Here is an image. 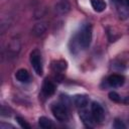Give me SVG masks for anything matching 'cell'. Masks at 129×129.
Returning a JSON list of instances; mask_svg holds the SVG:
<instances>
[{
    "label": "cell",
    "instance_id": "1",
    "mask_svg": "<svg viewBox=\"0 0 129 129\" xmlns=\"http://www.w3.org/2000/svg\"><path fill=\"white\" fill-rule=\"evenodd\" d=\"M92 36H93V28H92V25L91 24H85L80 32L78 33V36H77V40H78V44L83 47L84 49L89 47L90 44H91V41H92Z\"/></svg>",
    "mask_w": 129,
    "mask_h": 129
},
{
    "label": "cell",
    "instance_id": "2",
    "mask_svg": "<svg viewBox=\"0 0 129 129\" xmlns=\"http://www.w3.org/2000/svg\"><path fill=\"white\" fill-rule=\"evenodd\" d=\"M30 63L32 66L34 72L38 76H41L43 74V64H42L41 53L37 49H34L30 53Z\"/></svg>",
    "mask_w": 129,
    "mask_h": 129
},
{
    "label": "cell",
    "instance_id": "3",
    "mask_svg": "<svg viewBox=\"0 0 129 129\" xmlns=\"http://www.w3.org/2000/svg\"><path fill=\"white\" fill-rule=\"evenodd\" d=\"M51 112H52L54 118L60 122L67 121L69 118V113H68L67 107L63 104H53L51 106Z\"/></svg>",
    "mask_w": 129,
    "mask_h": 129
},
{
    "label": "cell",
    "instance_id": "4",
    "mask_svg": "<svg viewBox=\"0 0 129 129\" xmlns=\"http://www.w3.org/2000/svg\"><path fill=\"white\" fill-rule=\"evenodd\" d=\"M91 112H92V115L95 119L96 122H99L101 123L104 118H105V111L103 109V107L97 103V102H93L92 105H91Z\"/></svg>",
    "mask_w": 129,
    "mask_h": 129
},
{
    "label": "cell",
    "instance_id": "5",
    "mask_svg": "<svg viewBox=\"0 0 129 129\" xmlns=\"http://www.w3.org/2000/svg\"><path fill=\"white\" fill-rule=\"evenodd\" d=\"M107 83L112 88H118V87L123 86V84L125 83V78L122 75L113 74V75L109 76V78L107 79Z\"/></svg>",
    "mask_w": 129,
    "mask_h": 129
},
{
    "label": "cell",
    "instance_id": "6",
    "mask_svg": "<svg viewBox=\"0 0 129 129\" xmlns=\"http://www.w3.org/2000/svg\"><path fill=\"white\" fill-rule=\"evenodd\" d=\"M80 117H81L83 123L87 127H93L94 126V122H96L94 117H93V115H92V112H89L85 108L80 110Z\"/></svg>",
    "mask_w": 129,
    "mask_h": 129
},
{
    "label": "cell",
    "instance_id": "7",
    "mask_svg": "<svg viewBox=\"0 0 129 129\" xmlns=\"http://www.w3.org/2000/svg\"><path fill=\"white\" fill-rule=\"evenodd\" d=\"M55 92V86L54 84L49 80H44L42 84V94L46 97H49L53 95Z\"/></svg>",
    "mask_w": 129,
    "mask_h": 129
},
{
    "label": "cell",
    "instance_id": "8",
    "mask_svg": "<svg viewBox=\"0 0 129 129\" xmlns=\"http://www.w3.org/2000/svg\"><path fill=\"white\" fill-rule=\"evenodd\" d=\"M15 78L20 83H29L30 82V75L25 69H19L15 73Z\"/></svg>",
    "mask_w": 129,
    "mask_h": 129
},
{
    "label": "cell",
    "instance_id": "9",
    "mask_svg": "<svg viewBox=\"0 0 129 129\" xmlns=\"http://www.w3.org/2000/svg\"><path fill=\"white\" fill-rule=\"evenodd\" d=\"M74 102L78 108L83 109V108H86L87 105L89 104V98L86 95H77L74 99Z\"/></svg>",
    "mask_w": 129,
    "mask_h": 129
},
{
    "label": "cell",
    "instance_id": "10",
    "mask_svg": "<svg viewBox=\"0 0 129 129\" xmlns=\"http://www.w3.org/2000/svg\"><path fill=\"white\" fill-rule=\"evenodd\" d=\"M46 29H47V25L45 22H38L34 24V26L32 27V33L36 36H40L46 31Z\"/></svg>",
    "mask_w": 129,
    "mask_h": 129
},
{
    "label": "cell",
    "instance_id": "11",
    "mask_svg": "<svg viewBox=\"0 0 129 129\" xmlns=\"http://www.w3.org/2000/svg\"><path fill=\"white\" fill-rule=\"evenodd\" d=\"M90 2L96 12H103L107 7L105 0H90Z\"/></svg>",
    "mask_w": 129,
    "mask_h": 129
},
{
    "label": "cell",
    "instance_id": "12",
    "mask_svg": "<svg viewBox=\"0 0 129 129\" xmlns=\"http://www.w3.org/2000/svg\"><path fill=\"white\" fill-rule=\"evenodd\" d=\"M55 11L59 14H66L70 11V4L67 1H61L55 5Z\"/></svg>",
    "mask_w": 129,
    "mask_h": 129
},
{
    "label": "cell",
    "instance_id": "13",
    "mask_svg": "<svg viewBox=\"0 0 129 129\" xmlns=\"http://www.w3.org/2000/svg\"><path fill=\"white\" fill-rule=\"evenodd\" d=\"M51 67L54 70V72H62L67 69V61L63 59L54 60V61H52Z\"/></svg>",
    "mask_w": 129,
    "mask_h": 129
},
{
    "label": "cell",
    "instance_id": "14",
    "mask_svg": "<svg viewBox=\"0 0 129 129\" xmlns=\"http://www.w3.org/2000/svg\"><path fill=\"white\" fill-rule=\"evenodd\" d=\"M38 124L41 128L43 129H49L52 127V122L50 119H48L47 117H44V116H41L38 118Z\"/></svg>",
    "mask_w": 129,
    "mask_h": 129
},
{
    "label": "cell",
    "instance_id": "15",
    "mask_svg": "<svg viewBox=\"0 0 129 129\" xmlns=\"http://www.w3.org/2000/svg\"><path fill=\"white\" fill-rule=\"evenodd\" d=\"M20 49V43H19V40L18 39H12V41L9 43V46H8V50L10 52H12L13 54L17 53Z\"/></svg>",
    "mask_w": 129,
    "mask_h": 129
},
{
    "label": "cell",
    "instance_id": "16",
    "mask_svg": "<svg viewBox=\"0 0 129 129\" xmlns=\"http://www.w3.org/2000/svg\"><path fill=\"white\" fill-rule=\"evenodd\" d=\"M108 96H109V99L115 103H121L122 102V97L116 92H110Z\"/></svg>",
    "mask_w": 129,
    "mask_h": 129
},
{
    "label": "cell",
    "instance_id": "17",
    "mask_svg": "<svg viewBox=\"0 0 129 129\" xmlns=\"http://www.w3.org/2000/svg\"><path fill=\"white\" fill-rule=\"evenodd\" d=\"M16 121H17V123L20 125V127H22V128H24V129H30V125L23 119V118H21V117H16Z\"/></svg>",
    "mask_w": 129,
    "mask_h": 129
},
{
    "label": "cell",
    "instance_id": "18",
    "mask_svg": "<svg viewBox=\"0 0 129 129\" xmlns=\"http://www.w3.org/2000/svg\"><path fill=\"white\" fill-rule=\"evenodd\" d=\"M114 128H116V129H121V128H126V126H125V124L122 122V121H120V120H115V123H114Z\"/></svg>",
    "mask_w": 129,
    "mask_h": 129
},
{
    "label": "cell",
    "instance_id": "19",
    "mask_svg": "<svg viewBox=\"0 0 129 129\" xmlns=\"http://www.w3.org/2000/svg\"><path fill=\"white\" fill-rule=\"evenodd\" d=\"M121 103H123V104H125V105H129V97H124V98H122V102Z\"/></svg>",
    "mask_w": 129,
    "mask_h": 129
},
{
    "label": "cell",
    "instance_id": "20",
    "mask_svg": "<svg viewBox=\"0 0 129 129\" xmlns=\"http://www.w3.org/2000/svg\"><path fill=\"white\" fill-rule=\"evenodd\" d=\"M124 1H125L126 5H127V6H129V0H124Z\"/></svg>",
    "mask_w": 129,
    "mask_h": 129
}]
</instances>
